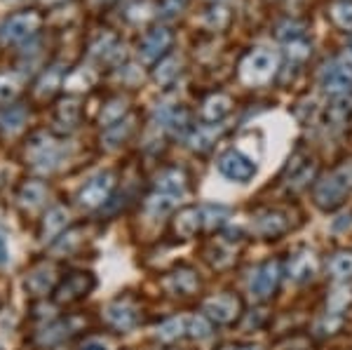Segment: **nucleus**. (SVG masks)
<instances>
[{"mask_svg":"<svg viewBox=\"0 0 352 350\" xmlns=\"http://www.w3.org/2000/svg\"><path fill=\"white\" fill-rule=\"evenodd\" d=\"M317 270H320V259H317V254L308 250V247H298L294 254H289L287 275L296 282V285L310 282L317 275Z\"/></svg>","mask_w":352,"mask_h":350,"instance_id":"obj_15","label":"nucleus"},{"mask_svg":"<svg viewBox=\"0 0 352 350\" xmlns=\"http://www.w3.org/2000/svg\"><path fill=\"white\" fill-rule=\"evenodd\" d=\"M221 129H223L221 125H207V122H204L202 127H195L188 134L190 151H195V153H207V151H212V146L217 144Z\"/></svg>","mask_w":352,"mask_h":350,"instance_id":"obj_26","label":"nucleus"},{"mask_svg":"<svg viewBox=\"0 0 352 350\" xmlns=\"http://www.w3.org/2000/svg\"><path fill=\"white\" fill-rule=\"evenodd\" d=\"M176 205V195H167V193H151L146 197V212L153 214V217H160V214L172 212Z\"/></svg>","mask_w":352,"mask_h":350,"instance_id":"obj_36","label":"nucleus"},{"mask_svg":"<svg viewBox=\"0 0 352 350\" xmlns=\"http://www.w3.org/2000/svg\"><path fill=\"white\" fill-rule=\"evenodd\" d=\"M155 336H157V341H162V343H176L184 336H188V315H174V318H167L160 327H157Z\"/></svg>","mask_w":352,"mask_h":350,"instance_id":"obj_25","label":"nucleus"},{"mask_svg":"<svg viewBox=\"0 0 352 350\" xmlns=\"http://www.w3.org/2000/svg\"><path fill=\"white\" fill-rule=\"evenodd\" d=\"M348 186H345L340 179L333 174V169L329 174H324L322 179H317L315 188H312V195H315V205L324 212H333L338 210L340 205L348 197Z\"/></svg>","mask_w":352,"mask_h":350,"instance_id":"obj_11","label":"nucleus"},{"mask_svg":"<svg viewBox=\"0 0 352 350\" xmlns=\"http://www.w3.org/2000/svg\"><path fill=\"white\" fill-rule=\"evenodd\" d=\"M68 73L61 69V66H52V69H47L41 76V80L36 83V94L38 99H50L52 94L56 92L59 87H64V80H66Z\"/></svg>","mask_w":352,"mask_h":350,"instance_id":"obj_28","label":"nucleus"},{"mask_svg":"<svg viewBox=\"0 0 352 350\" xmlns=\"http://www.w3.org/2000/svg\"><path fill=\"white\" fill-rule=\"evenodd\" d=\"M217 3H219V0H217Z\"/></svg>","mask_w":352,"mask_h":350,"instance_id":"obj_54","label":"nucleus"},{"mask_svg":"<svg viewBox=\"0 0 352 350\" xmlns=\"http://www.w3.org/2000/svg\"><path fill=\"white\" fill-rule=\"evenodd\" d=\"M277 71H280V59L268 47L252 50L240 64V78L247 85H252V87L270 83L277 76Z\"/></svg>","mask_w":352,"mask_h":350,"instance_id":"obj_2","label":"nucleus"},{"mask_svg":"<svg viewBox=\"0 0 352 350\" xmlns=\"http://www.w3.org/2000/svg\"><path fill=\"white\" fill-rule=\"evenodd\" d=\"M287 230H289L287 217L277 210H265L256 214V219H254V233L261 235L263 240H277V238H282Z\"/></svg>","mask_w":352,"mask_h":350,"instance_id":"obj_18","label":"nucleus"},{"mask_svg":"<svg viewBox=\"0 0 352 350\" xmlns=\"http://www.w3.org/2000/svg\"><path fill=\"white\" fill-rule=\"evenodd\" d=\"M24 120H26V111L21 109V106H10V109L0 116V127H3V132L12 134L24 125Z\"/></svg>","mask_w":352,"mask_h":350,"instance_id":"obj_39","label":"nucleus"},{"mask_svg":"<svg viewBox=\"0 0 352 350\" xmlns=\"http://www.w3.org/2000/svg\"><path fill=\"white\" fill-rule=\"evenodd\" d=\"M41 24H43L41 14L33 12V10L12 14V17H8V19L3 21V26H0V41H3L5 45L26 43V41H31V38L36 36Z\"/></svg>","mask_w":352,"mask_h":350,"instance_id":"obj_7","label":"nucleus"},{"mask_svg":"<svg viewBox=\"0 0 352 350\" xmlns=\"http://www.w3.org/2000/svg\"><path fill=\"white\" fill-rule=\"evenodd\" d=\"M202 217H204V228L212 233V230H219L228 223L230 219V210L223 205H204L202 207Z\"/></svg>","mask_w":352,"mask_h":350,"instance_id":"obj_35","label":"nucleus"},{"mask_svg":"<svg viewBox=\"0 0 352 350\" xmlns=\"http://www.w3.org/2000/svg\"><path fill=\"white\" fill-rule=\"evenodd\" d=\"M3 3H12V5H16V3H24V0H3Z\"/></svg>","mask_w":352,"mask_h":350,"instance_id":"obj_53","label":"nucleus"},{"mask_svg":"<svg viewBox=\"0 0 352 350\" xmlns=\"http://www.w3.org/2000/svg\"><path fill=\"white\" fill-rule=\"evenodd\" d=\"M275 36L280 38L285 45L294 43V41H305V24H300V21H296V19H287L277 26Z\"/></svg>","mask_w":352,"mask_h":350,"instance_id":"obj_37","label":"nucleus"},{"mask_svg":"<svg viewBox=\"0 0 352 350\" xmlns=\"http://www.w3.org/2000/svg\"><path fill=\"white\" fill-rule=\"evenodd\" d=\"M230 350H263V348H261V346H235Z\"/></svg>","mask_w":352,"mask_h":350,"instance_id":"obj_51","label":"nucleus"},{"mask_svg":"<svg viewBox=\"0 0 352 350\" xmlns=\"http://www.w3.org/2000/svg\"><path fill=\"white\" fill-rule=\"evenodd\" d=\"M124 116H127V99L113 97L111 101H106V106L101 109L99 122H101V127H111V125H116V122L124 120Z\"/></svg>","mask_w":352,"mask_h":350,"instance_id":"obj_32","label":"nucleus"},{"mask_svg":"<svg viewBox=\"0 0 352 350\" xmlns=\"http://www.w3.org/2000/svg\"><path fill=\"white\" fill-rule=\"evenodd\" d=\"M80 101L76 97H66L61 99L59 104L54 106V116H52V122H54V129L61 134H68L73 132L78 125H80Z\"/></svg>","mask_w":352,"mask_h":350,"instance_id":"obj_19","label":"nucleus"},{"mask_svg":"<svg viewBox=\"0 0 352 350\" xmlns=\"http://www.w3.org/2000/svg\"><path fill=\"white\" fill-rule=\"evenodd\" d=\"M162 127L169 129L172 137H184L186 132H192L190 129V113L184 109V106H172V109L162 111Z\"/></svg>","mask_w":352,"mask_h":350,"instance_id":"obj_24","label":"nucleus"},{"mask_svg":"<svg viewBox=\"0 0 352 350\" xmlns=\"http://www.w3.org/2000/svg\"><path fill=\"white\" fill-rule=\"evenodd\" d=\"M45 5H59V3H66V0H43Z\"/></svg>","mask_w":352,"mask_h":350,"instance_id":"obj_52","label":"nucleus"},{"mask_svg":"<svg viewBox=\"0 0 352 350\" xmlns=\"http://www.w3.org/2000/svg\"><path fill=\"white\" fill-rule=\"evenodd\" d=\"M217 167H219V172L223 174L226 179L237 182V184L252 182V179L256 177V172H258L256 162H254L249 155H244L242 151H237V149H230V151H226V153H221Z\"/></svg>","mask_w":352,"mask_h":350,"instance_id":"obj_10","label":"nucleus"},{"mask_svg":"<svg viewBox=\"0 0 352 350\" xmlns=\"http://www.w3.org/2000/svg\"><path fill=\"white\" fill-rule=\"evenodd\" d=\"M329 17L340 31L352 33V0H333L329 8Z\"/></svg>","mask_w":352,"mask_h":350,"instance_id":"obj_33","label":"nucleus"},{"mask_svg":"<svg viewBox=\"0 0 352 350\" xmlns=\"http://www.w3.org/2000/svg\"><path fill=\"white\" fill-rule=\"evenodd\" d=\"M320 87L331 97H345L352 89V54L327 64L320 73Z\"/></svg>","mask_w":352,"mask_h":350,"instance_id":"obj_5","label":"nucleus"},{"mask_svg":"<svg viewBox=\"0 0 352 350\" xmlns=\"http://www.w3.org/2000/svg\"><path fill=\"white\" fill-rule=\"evenodd\" d=\"M348 306H352V292L348 289V287H338V289H333L331 294H329V298H327L329 313L340 315Z\"/></svg>","mask_w":352,"mask_h":350,"instance_id":"obj_41","label":"nucleus"},{"mask_svg":"<svg viewBox=\"0 0 352 350\" xmlns=\"http://www.w3.org/2000/svg\"><path fill=\"white\" fill-rule=\"evenodd\" d=\"M282 275H285V268H282L280 259H268V261H263L256 268L252 282H249V289H252V294L258 301H268V298L275 296Z\"/></svg>","mask_w":352,"mask_h":350,"instance_id":"obj_9","label":"nucleus"},{"mask_svg":"<svg viewBox=\"0 0 352 350\" xmlns=\"http://www.w3.org/2000/svg\"><path fill=\"white\" fill-rule=\"evenodd\" d=\"M348 116H350V104H345L343 101V97H340L336 104L331 106V109H329V120H333V122H345L348 120Z\"/></svg>","mask_w":352,"mask_h":350,"instance_id":"obj_46","label":"nucleus"},{"mask_svg":"<svg viewBox=\"0 0 352 350\" xmlns=\"http://www.w3.org/2000/svg\"><path fill=\"white\" fill-rule=\"evenodd\" d=\"M132 132H134V118L129 116V118H124V120L116 122V125L106 127L104 139H101V141H106V146H109V149H118L122 141H127L129 137H132Z\"/></svg>","mask_w":352,"mask_h":350,"instance_id":"obj_31","label":"nucleus"},{"mask_svg":"<svg viewBox=\"0 0 352 350\" xmlns=\"http://www.w3.org/2000/svg\"><path fill=\"white\" fill-rule=\"evenodd\" d=\"M202 24L207 28H212V31H223V28L230 24L228 8H223V5H214V8L202 17Z\"/></svg>","mask_w":352,"mask_h":350,"instance_id":"obj_38","label":"nucleus"},{"mask_svg":"<svg viewBox=\"0 0 352 350\" xmlns=\"http://www.w3.org/2000/svg\"><path fill=\"white\" fill-rule=\"evenodd\" d=\"M162 287L174 296H195L202 289V280L195 268L190 266H176L172 273L164 275Z\"/></svg>","mask_w":352,"mask_h":350,"instance_id":"obj_14","label":"nucleus"},{"mask_svg":"<svg viewBox=\"0 0 352 350\" xmlns=\"http://www.w3.org/2000/svg\"><path fill=\"white\" fill-rule=\"evenodd\" d=\"M155 190L167 195H184L188 190V174L181 167H164L155 177Z\"/></svg>","mask_w":352,"mask_h":350,"instance_id":"obj_21","label":"nucleus"},{"mask_svg":"<svg viewBox=\"0 0 352 350\" xmlns=\"http://www.w3.org/2000/svg\"><path fill=\"white\" fill-rule=\"evenodd\" d=\"M24 157H26V165H31L36 172L47 174L59 167L61 157H64V149H61V144L52 137V134L36 132L26 141Z\"/></svg>","mask_w":352,"mask_h":350,"instance_id":"obj_1","label":"nucleus"},{"mask_svg":"<svg viewBox=\"0 0 352 350\" xmlns=\"http://www.w3.org/2000/svg\"><path fill=\"white\" fill-rule=\"evenodd\" d=\"M10 261V250H8V240H5V235L0 233V266H5V263Z\"/></svg>","mask_w":352,"mask_h":350,"instance_id":"obj_49","label":"nucleus"},{"mask_svg":"<svg viewBox=\"0 0 352 350\" xmlns=\"http://www.w3.org/2000/svg\"><path fill=\"white\" fill-rule=\"evenodd\" d=\"M312 54V47L308 41H294L287 45V56L292 61H305Z\"/></svg>","mask_w":352,"mask_h":350,"instance_id":"obj_45","label":"nucleus"},{"mask_svg":"<svg viewBox=\"0 0 352 350\" xmlns=\"http://www.w3.org/2000/svg\"><path fill=\"white\" fill-rule=\"evenodd\" d=\"M329 270H331L333 280H350L352 278V252L338 250L329 261Z\"/></svg>","mask_w":352,"mask_h":350,"instance_id":"obj_34","label":"nucleus"},{"mask_svg":"<svg viewBox=\"0 0 352 350\" xmlns=\"http://www.w3.org/2000/svg\"><path fill=\"white\" fill-rule=\"evenodd\" d=\"M333 174L343 182L345 186H348V190L352 193V160H345V162H340V165L333 169Z\"/></svg>","mask_w":352,"mask_h":350,"instance_id":"obj_47","label":"nucleus"},{"mask_svg":"<svg viewBox=\"0 0 352 350\" xmlns=\"http://www.w3.org/2000/svg\"><path fill=\"white\" fill-rule=\"evenodd\" d=\"M209 263H212L214 268H219V270H223V268H230L232 263L237 261V252H235V247H232V242L228 238H223L221 242H217V245H212L209 247Z\"/></svg>","mask_w":352,"mask_h":350,"instance_id":"obj_29","label":"nucleus"},{"mask_svg":"<svg viewBox=\"0 0 352 350\" xmlns=\"http://www.w3.org/2000/svg\"><path fill=\"white\" fill-rule=\"evenodd\" d=\"M94 83V76H85V69H76L66 76L64 87L73 89V92H82V89H89Z\"/></svg>","mask_w":352,"mask_h":350,"instance_id":"obj_43","label":"nucleus"},{"mask_svg":"<svg viewBox=\"0 0 352 350\" xmlns=\"http://www.w3.org/2000/svg\"><path fill=\"white\" fill-rule=\"evenodd\" d=\"M312 177H315V160L305 153V151H296L292 157H289L287 167H285V182L292 190H300L305 188Z\"/></svg>","mask_w":352,"mask_h":350,"instance_id":"obj_16","label":"nucleus"},{"mask_svg":"<svg viewBox=\"0 0 352 350\" xmlns=\"http://www.w3.org/2000/svg\"><path fill=\"white\" fill-rule=\"evenodd\" d=\"M56 285H59V275H56L54 263H38V266L26 275V292L36 298L47 296L50 292L56 289Z\"/></svg>","mask_w":352,"mask_h":350,"instance_id":"obj_17","label":"nucleus"},{"mask_svg":"<svg viewBox=\"0 0 352 350\" xmlns=\"http://www.w3.org/2000/svg\"><path fill=\"white\" fill-rule=\"evenodd\" d=\"M104 322L116 331H129L141 322L139 306L132 298H116L104 308Z\"/></svg>","mask_w":352,"mask_h":350,"instance_id":"obj_12","label":"nucleus"},{"mask_svg":"<svg viewBox=\"0 0 352 350\" xmlns=\"http://www.w3.org/2000/svg\"><path fill=\"white\" fill-rule=\"evenodd\" d=\"M179 73H181L179 56L167 54L162 61H157L155 69H153V80L160 85V87H167V85H172L176 78H179Z\"/></svg>","mask_w":352,"mask_h":350,"instance_id":"obj_30","label":"nucleus"},{"mask_svg":"<svg viewBox=\"0 0 352 350\" xmlns=\"http://www.w3.org/2000/svg\"><path fill=\"white\" fill-rule=\"evenodd\" d=\"M45 197H47V188H45V184L38 182V179H28V182H24L19 186L16 202H19V207L24 212H33L43 205Z\"/></svg>","mask_w":352,"mask_h":350,"instance_id":"obj_23","label":"nucleus"},{"mask_svg":"<svg viewBox=\"0 0 352 350\" xmlns=\"http://www.w3.org/2000/svg\"><path fill=\"white\" fill-rule=\"evenodd\" d=\"M186 8V0H162L160 3V14L162 17H174Z\"/></svg>","mask_w":352,"mask_h":350,"instance_id":"obj_48","label":"nucleus"},{"mask_svg":"<svg viewBox=\"0 0 352 350\" xmlns=\"http://www.w3.org/2000/svg\"><path fill=\"white\" fill-rule=\"evenodd\" d=\"M209 336H212V322L204 315H188V338L204 341Z\"/></svg>","mask_w":352,"mask_h":350,"instance_id":"obj_42","label":"nucleus"},{"mask_svg":"<svg viewBox=\"0 0 352 350\" xmlns=\"http://www.w3.org/2000/svg\"><path fill=\"white\" fill-rule=\"evenodd\" d=\"M230 111H232V99L228 94L214 92L202 101L200 118H202V122H207V125H219Z\"/></svg>","mask_w":352,"mask_h":350,"instance_id":"obj_22","label":"nucleus"},{"mask_svg":"<svg viewBox=\"0 0 352 350\" xmlns=\"http://www.w3.org/2000/svg\"><path fill=\"white\" fill-rule=\"evenodd\" d=\"M96 280L89 270H71L68 275L59 280L54 289V303L56 306H71V303L82 301L94 289Z\"/></svg>","mask_w":352,"mask_h":350,"instance_id":"obj_4","label":"nucleus"},{"mask_svg":"<svg viewBox=\"0 0 352 350\" xmlns=\"http://www.w3.org/2000/svg\"><path fill=\"white\" fill-rule=\"evenodd\" d=\"M68 226V210L61 205H54L45 212L41 228H38V238L43 242H56L64 235V228Z\"/></svg>","mask_w":352,"mask_h":350,"instance_id":"obj_20","label":"nucleus"},{"mask_svg":"<svg viewBox=\"0 0 352 350\" xmlns=\"http://www.w3.org/2000/svg\"><path fill=\"white\" fill-rule=\"evenodd\" d=\"M340 327H343V318L336 313H327L324 318L315 325V331H317V336H333Z\"/></svg>","mask_w":352,"mask_h":350,"instance_id":"obj_44","label":"nucleus"},{"mask_svg":"<svg viewBox=\"0 0 352 350\" xmlns=\"http://www.w3.org/2000/svg\"><path fill=\"white\" fill-rule=\"evenodd\" d=\"M174 43V31L169 26H153L144 33V38L139 41V59L144 64H157L169 54Z\"/></svg>","mask_w":352,"mask_h":350,"instance_id":"obj_8","label":"nucleus"},{"mask_svg":"<svg viewBox=\"0 0 352 350\" xmlns=\"http://www.w3.org/2000/svg\"><path fill=\"white\" fill-rule=\"evenodd\" d=\"M76 334V327H73V320H59V322L47 325L43 331H38L36 341L41 346H54V343H61L66 338H71Z\"/></svg>","mask_w":352,"mask_h":350,"instance_id":"obj_27","label":"nucleus"},{"mask_svg":"<svg viewBox=\"0 0 352 350\" xmlns=\"http://www.w3.org/2000/svg\"><path fill=\"white\" fill-rule=\"evenodd\" d=\"M80 350H109V348H104V346H99V343H89V346H85Z\"/></svg>","mask_w":352,"mask_h":350,"instance_id":"obj_50","label":"nucleus"},{"mask_svg":"<svg viewBox=\"0 0 352 350\" xmlns=\"http://www.w3.org/2000/svg\"><path fill=\"white\" fill-rule=\"evenodd\" d=\"M242 313H244L242 298L232 294V292H223V294H217L202 303V315L214 325H223V327L235 325L242 318Z\"/></svg>","mask_w":352,"mask_h":350,"instance_id":"obj_3","label":"nucleus"},{"mask_svg":"<svg viewBox=\"0 0 352 350\" xmlns=\"http://www.w3.org/2000/svg\"><path fill=\"white\" fill-rule=\"evenodd\" d=\"M113 190H116V172H101L78 190V205L87 212H94L111 200Z\"/></svg>","mask_w":352,"mask_h":350,"instance_id":"obj_6","label":"nucleus"},{"mask_svg":"<svg viewBox=\"0 0 352 350\" xmlns=\"http://www.w3.org/2000/svg\"><path fill=\"white\" fill-rule=\"evenodd\" d=\"M202 228H204V217H202V207H197V205L181 207V210L174 214L172 226H169L172 238L181 242L192 240Z\"/></svg>","mask_w":352,"mask_h":350,"instance_id":"obj_13","label":"nucleus"},{"mask_svg":"<svg viewBox=\"0 0 352 350\" xmlns=\"http://www.w3.org/2000/svg\"><path fill=\"white\" fill-rule=\"evenodd\" d=\"M21 85L14 73H0V104H10L16 99Z\"/></svg>","mask_w":352,"mask_h":350,"instance_id":"obj_40","label":"nucleus"}]
</instances>
